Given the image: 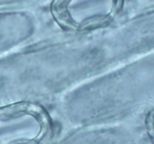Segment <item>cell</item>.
<instances>
[{
  "label": "cell",
  "instance_id": "cell-2",
  "mask_svg": "<svg viewBox=\"0 0 154 144\" xmlns=\"http://www.w3.org/2000/svg\"><path fill=\"white\" fill-rule=\"evenodd\" d=\"M123 3V0H54L51 13L66 31H90L109 23Z\"/></svg>",
  "mask_w": 154,
  "mask_h": 144
},
{
  "label": "cell",
  "instance_id": "cell-3",
  "mask_svg": "<svg viewBox=\"0 0 154 144\" xmlns=\"http://www.w3.org/2000/svg\"><path fill=\"white\" fill-rule=\"evenodd\" d=\"M147 124L149 131L154 136V108L148 113L147 118Z\"/></svg>",
  "mask_w": 154,
  "mask_h": 144
},
{
  "label": "cell",
  "instance_id": "cell-1",
  "mask_svg": "<svg viewBox=\"0 0 154 144\" xmlns=\"http://www.w3.org/2000/svg\"><path fill=\"white\" fill-rule=\"evenodd\" d=\"M52 124L48 111L35 102H15L0 110V126L5 130V144L39 143Z\"/></svg>",
  "mask_w": 154,
  "mask_h": 144
}]
</instances>
